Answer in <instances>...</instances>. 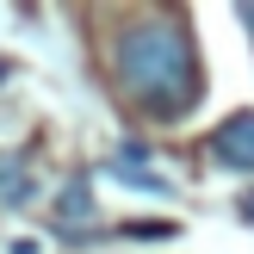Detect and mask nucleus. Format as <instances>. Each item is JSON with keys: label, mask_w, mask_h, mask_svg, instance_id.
Instances as JSON below:
<instances>
[{"label": "nucleus", "mask_w": 254, "mask_h": 254, "mask_svg": "<svg viewBox=\"0 0 254 254\" xmlns=\"http://www.w3.org/2000/svg\"><path fill=\"white\" fill-rule=\"evenodd\" d=\"M112 68H118V87L136 112L174 124L198 106V56H192V37H186L180 19L168 12H143L118 31L112 44Z\"/></svg>", "instance_id": "1"}, {"label": "nucleus", "mask_w": 254, "mask_h": 254, "mask_svg": "<svg viewBox=\"0 0 254 254\" xmlns=\"http://www.w3.org/2000/svg\"><path fill=\"white\" fill-rule=\"evenodd\" d=\"M211 161L230 174H254V112H230L211 130Z\"/></svg>", "instance_id": "2"}, {"label": "nucleus", "mask_w": 254, "mask_h": 254, "mask_svg": "<svg viewBox=\"0 0 254 254\" xmlns=\"http://www.w3.org/2000/svg\"><path fill=\"white\" fill-rule=\"evenodd\" d=\"M118 236H130V242H168V236H180V223H168V217H143V223H124Z\"/></svg>", "instance_id": "3"}, {"label": "nucleus", "mask_w": 254, "mask_h": 254, "mask_svg": "<svg viewBox=\"0 0 254 254\" xmlns=\"http://www.w3.org/2000/svg\"><path fill=\"white\" fill-rule=\"evenodd\" d=\"M62 217H81V223L93 217V186H87V180H74L68 192H62Z\"/></svg>", "instance_id": "4"}, {"label": "nucleus", "mask_w": 254, "mask_h": 254, "mask_svg": "<svg viewBox=\"0 0 254 254\" xmlns=\"http://www.w3.org/2000/svg\"><path fill=\"white\" fill-rule=\"evenodd\" d=\"M242 25H248V31H254V6H242Z\"/></svg>", "instance_id": "5"}]
</instances>
